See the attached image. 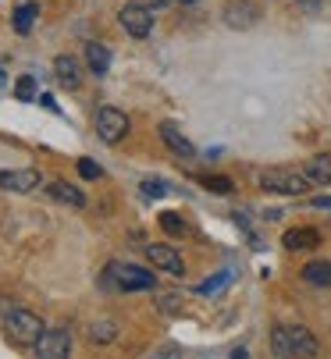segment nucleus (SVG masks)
I'll list each match as a JSON object with an SVG mask.
<instances>
[{"mask_svg":"<svg viewBox=\"0 0 331 359\" xmlns=\"http://www.w3.org/2000/svg\"><path fill=\"white\" fill-rule=\"evenodd\" d=\"M11 310H15V302H11L8 295H0V324H4V320L11 317Z\"/></svg>","mask_w":331,"mask_h":359,"instance_id":"28","label":"nucleus"},{"mask_svg":"<svg viewBox=\"0 0 331 359\" xmlns=\"http://www.w3.org/2000/svg\"><path fill=\"white\" fill-rule=\"evenodd\" d=\"M313 207H331V196H320V199H313Z\"/></svg>","mask_w":331,"mask_h":359,"instance_id":"30","label":"nucleus"},{"mask_svg":"<svg viewBox=\"0 0 331 359\" xmlns=\"http://www.w3.org/2000/svg\"><path fill=\"white\" fill-rule=\"evenodd\" d=\"M160 139L168 142V149H171V153H179V157H189V161L196 157V146L189 142V135H182V128H179V125L164 121V125H160Z\"/></svg>","mask_w":331,"mask_h":359,"instance_id":"12","label":"nucleus"},{"mask_svg":"<svg viewBox=\"0 0 331 359\" xmlns=\"http://www.w3.org/2000/svg\"><path fill=\"white\" fill-rule=\"evenodd\" d=\"M36 15H39V4H22V8L15 11V32H18V36H25V32L32 29Z\"/></svg>","mask_w":331,"mask_h":359,"instance_id":"20","label":"nucleus"},{"mask_svg":"<svg viewBox=\"0 0 331 359\" xmlns=\"http://www.w3.org/2000/svg\"><path fill=\"white\" fill-rule=\"evenodd\" d=\"M96 135L103 142H110V146L122 142L129 135V114L118 111V107H100L96 111Z\"/></svg>","mask_w":331,"mask_h":359,"instance_id":"3","label":"nucleus"},{"mask_svg":"<svg viewBox=\"0 0 331 359\" xmlns=\"http://www.w3.org/2000/svg\"><path fill=\"white\" fill-rule=\"evenodd\" d=\"M43 331H46L43 317L32 313V310H22V306H15L11 317L4 320V334H8V341H15V345H36V341L43 338Z\"/></svg>","mask_w":331,"mask_h":359,"instance_id":"2","label":"nucleus"},{"mask_svg":"<svg viewBox=\"0 0 331 359\" xmlns=\"http://www.w3.org/2000/svg\"><path fill=\"white\" fill-rule=\"evenodd\" d=\"M303 171H306V178L313 185H331V153H317V157H310Z\"/></svg>","mask_w":331,"mask_h":359,"instance_id":"15","label":"nucleus"},{"mask_svg":"<svg viewBox=\"0 0 331 359\" xmlns=\"http://www.w3.org/2000/svg\"><path fill=\"white\" fill-rule=\"evenodd\" d=\"M143 196H150V199H160V196H168V182H160V178H146L143 185Z\"/></svg>","mask_w":331,"mask_h":359,"instance_id":"23","label":"nucleus"},{"mask_svg":"<svg viewBox=\"0 0 331 359\" xmlns=\"http://www.w3.org/2000/svg\"><path fill=\"white\" fill-rule=\"evenodd\" d=\"M257 18H260V8L253 4V0H232V4L225 8V22L232 29H249Z\"/></svg>","mask_w":331,"mask_h":359,"instance_id":"9","label":"nucleus"},{"mask_svg":"<svg viewBox=\"0 0 331 359\" xmlns=\"http://www.w3.org/2000/svg\"><path fill=\"white\" fill-rule=\"evenodd\" d=\"M160 228L168 231V235H175V238H182V235H186V224H182V217H179V214H160Z\"/></svg>","mask_w":331,"mask_h":359,"instance_id":"22","label":"nucleus"},{"mask_svg":"<svg viewBox=\"0 0 331 359\" xmlns=\"http://www.w3.org/2000/svg\"><path fill=\"white\" fill-rule=\"evenodd\" d=\"M110 271H115V281H118L122 292L157 288V278H153V271H146V267H136V264H110Z\"/></svg>","mask_w":331,"mask_h":359,"instance_id":"4","label":"nucleus"},{"mask_svg":"<svg viewBox=\"0 0 331 359\" xmlns=\"http://www.w3.org/2000/svg\"><path fill=\"white\" fill-rule=\"evenodd\" d=\"M39 171H32V168H22V171H0V189L4 192H36L39 189Z\"/></svg>","mask_w":331,"mask_h":359,"instance_id":"8","label":"nucleus"},{"mask_svg":"<svg viewBox=\"0 0 331 359\" xmlns=\"http://www.w3.org/2000/svg\"><path fill=\"white\" fill-rule=\"evenodd\" d=\"M15 96H18V100H32V96H36V79H32V75H22V79L15 82Z\"/></svg>","mask_w":331,"mask_h":359,"instance_id":"24","label":"nucleus"},{"mask_svg":"<svg viewBox=\"0 0 331 359\" xmlns=\"http://www.w3.org/2000/svg\"><path fill=\"white\" fill-rule=\"evenodd\" d=\"M232 359H249V352L246 348H232Z\"/></svg>","mask_w":331,"mask_h":359,"instance_id":"31","label":"nucleus"},{"mask_svg":"<svg viewBox=\"0 0 331 359\" xmlns=\"http://www.w3.org/2000/svg\"><path fill=\"white\" fill-rule=\"evenodd\" d=\"M296 4H299L303 11H310V15H313V11H320V0H296Z\"/></svg>","mask_w":331,"mask_h":359,"instance_id":"29","label":"nucleus"},{"mask_svg":"<svg viewBox=\"0 0 331 359\" xmlns=\"http://www.w3.org/2000/svg\"><path fill=\"white\" fill-rule=\"evenodd\" d=\"M282 245H285L289 252L317 249V245H320V235H317L313 228H292V231H285V235H282Z\"/></svg>","mask_w":331,"mask_h":359,"instance_id":"13","label":"nucleus"},{"mask_svg":"<svg viewBox=\"0 0 331 359\" xmlns=\"http://www.w3.org/2000/svg\"><path fill=\"white\" fill-rule=\"evenodd\" d=\"M146 260H150L157 271H164V274H175V278L186 274V264H182L179 249H171L168 242H150V245H146Z\"/></svg>","mask_w":331,"mask_h":359,"instance_id":"6","label":"nucleus"},{"mask_svg":"<svg viewBox=\"0 0 331 359\" xmlns=\"http://www.w3.org/2000/svg\"><path fill=\"white\" fill-rule=\"evenodd\" d=\"M53 75H58V86L65 89H79L82 86V68L72 54H61V57H53Z\"/></svg>","mask_w":331,"mask_h":359,"instance_id":"10","label":"nucleus"},{"mask_svg":"<svg viewBox=\"0 0 331 359\" xmlns=\"http://www.w3.org/2000/svg\"><path fill=\"white\" fill-rule=\"evenodd\" d=\"M146 4H150V8H168L171 0H146Z\"/></svg>","mask_w":331,"mask_h":359,"instance_id":"32","label":"nucleus"},{"mask_svg":"<svg viewBox=\"0 0 331 359\" xmlns=\"http://www.w3.org/2000/svg\"><path fill=\"white\" fill-rule=\"evenodd\" d=\"M118 338V324L115 320H96L93 327H89V341L93 345H110Z\"/></svg>","mask_w":331,"mask_h":359,"instance_id":"19","label":"nucleus"},{"mask_svg":"<svg viewBox=\"0 0 331 359\" xmlns=\"http://www.w3.org/2000/svg\"><path fill=\"white\" fill-rule=\"evenodd\" d=\"M289 341H292V355H296V359H313V355L320 352V345H317L313 331H310V327H303V324L289 327Z\"/></svg>","mask_w":331,"mask_h":359,"instance_id":"11","label":"nucleus"},{"mask_svg":"<svg viewBox=\"0 0 331 359\" xmlns=\"http://www.w3.org/2000/svg\"><path fill=\"white\" fill-rule=\"evenodd\" d=\"M271 352H274V359H296L292 341H289V327H282V324L271 327Z\"/></svg>","mask_w":331,"mask_h":359,"instance_id":"18","label":"nucleus"},{"mask_svg":"<svg viewBox=\"0 0 331 359\" xmlns=\"http://www.w3.org/2000/svg\"><path fill=\"white\" fill-rule=\"evenodd\" d=\"M39 359H68L72 352V334L65 327H53V331H43V338L32 345Z\"/></svg>","mask_w":331,"mask_h":359,"instance_id":"7","label":"nucleus"},{"mask_svg":"<svg viewBox=\"0 0 331 359\" xmlns=\"http://www.w3.org/2000/svg\"><path fill=\"white\" fill-rule=\"evenodd\" d=\"M0 89H4V72H0Z\"/></svg>","mask_w":331,"mask_h":359,"instance_id":"33","label":"nucleus"},{"mask_svg":"<svg viewBox=\"0 0 331 359\" xmlns=\"http://www.w3.org/2000/svg\"><path fill=\"white\" fill-rule=\"evenodd\" d=\"M118 22H122V29H125L132 39H146V36L153 32V11H150L146 4H125V8L118 11Z\"/></svg>","mask_w":331,"mask_h":359,"instance_id":"5","label":"nucleus"},{"mask_svg":"<svg viewBox=\"0 0 331 359\" xmlns=\"http://www.w3.org/2000/svg\"><path fill=\"white\" fill-rule=\"evenodd\" d=\"M86 65H89L93 75H107V68H110V50H107L103 43H86Z\"/></svg>","mask_w":331,"mask_h":359,"instance_id":"16","label":"nucleus"},{"mask_svg":"<svg viewBox=\"0 0 331 359\" xmlns=\"http://www.w3.org/2000/svg\"><path fill=\"white\" fill-rule=\"evenodd\" d=\"M196 182H200V185H207V189H210V192H217V196H228V192H235V185H232L225 175H200Z\"/></svg>","mask_w":331,"mask_h":359,"instance_id":"21","label":"nucleus"},{"mask_svg":"<svg viewBox=\"0 0 331 359\" xmlns=\"http://www.w3.org/2000/svg\"><path fill=\"white\" fill-rule=\"evenodd\" d=\"M260 189L282 192V196H303L313 189V182L306 178V171H296V168H271V171H260Z\"/></svg>","mask_w":331,"mask_h":359,"instance_id":"1","label":"nucleus"},{"mask_svg":"<svg viewBox=\"0 0 331 359\" xmlns=\"http://www.w3.org/2000/svg\"><path fill=\"white\" fill-rule=\"evenodd\" d=\"M182 355H186V352H182V345H160L153 359H182Z\"/></svg>","mask_w":331,"mask_h":359,"instance_id":"27","label":"nucleus"},{"mask_svg":"<svg viewBox=\"0 0 331 359\" xmlns=\"http://www.w3.org/2000/svg\"><path fill=\"white\" fill-rule=\"evenodd\" d=\"M303 281L313 288H327L331 285V260H313L303 267Z\"/></svg>","mask_w":331,"mask_h":359,"instance_id":"17","label":"nucleus"},{"mask_svg":"<svg viewBox=\"0 0 331 359\" xmlns=\"http://www.w3.org/2000/svg\"><path fill=\"white\" fill-rule=\"evenodd\" d=\"M179 302H182V295H175V292H160L157 295V306L164 313H179Z\"/></svg>","mask_w":331,"mask_h":359,"instance_id":"25","label":"nucleus"},{"mask_svg":"<svg viewBox=\"0 0 331 359\" xmlns=\"http://www.w3.org/2000/svg\"><path fill=\"white\" fill-rule=\"evenodd\" d=\"M46 196L58 199V203H68V207H86V196L68 182H46Z\"/></svg>","mask_w":331,"mask_h":359,"instance_id":"14","label":"nucleus"},{"mask_svg":"<svg viewBox=\"0 0 331 359\" xmlns=\"http://www.w3.org/2000/svg\"><path fill=\"white\" fill-rule=\"evenodd\" d=\"M182 4H196V0H182Z\"/></svg>","mask_w":331,"mask_h":359,"instance_id":"34","label":"nucleus"},{"mask_svg":"<svg viewBox=\"0 0 331 359\" xmlns=\"http://www.w3.org/2000/svg\"><path fill=\"white\" fill-rule=\"evenodd\" d=\"M79 175H82V178H89V182H96V178H100L103 171H100V164H96V161L82 157V161H79Z\"/></svg>","mask_w":331,"mask_h":359,"instance_id":"26","label":"nucleus"}]
</instances>
